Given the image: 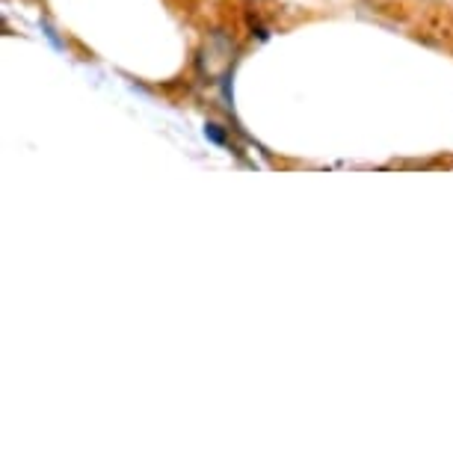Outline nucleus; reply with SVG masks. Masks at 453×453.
Here are the masks:
<instances>
[{"label": "nucleus", "mask_w": 453, "mask_h": 453, "mask_svg": "<svg viewBox=\"0 0 453 453\" xmlns=\"http://www.w3.org/2000/svg\"><path fill=\"white\" fill-rule=\"evenodd\" d=\"M204 136H208L211 142H217V145H226V134H222L219 125H204Z\"/></svg>", "instance_id": "f257e3e1"}]
</instances>
